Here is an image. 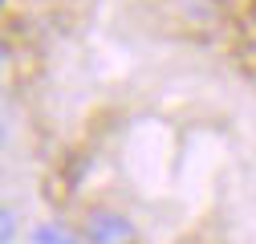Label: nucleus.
<instances>
[{
	"label": "nucleus",
	"mask_w": 256,
	"mask_h": 244,
	"mask_svg": "<svg viewBox=\"0 0 256 244\" xmlns=\"http://www.w3.org/2000/svg\"><path fill=\"white\" fill-rule=\"evenodd\" d=\"M86 244H134V224L114 208H98L86 220Z\"/></svg>",
	"instance_id": "obj_1"
},
{
	"label": "nucleus",
	"mask_w": 256,
	"mask_h": 244,
	"mask_svg": "<svg viewBox=\"0 0 256 244\" xmlns=\"http://www.w3.org/2000/svg\"><path fill=\"white\" fill-rule=\"evenodd\" d=\"M33 244H78L66 228H57V224H37L33 228Z\"/></svg>",
	"instance_id": "obj_2"
},
{
	"label": "nucleus",
	"mask_w": 256,
	"mask_h": 244,
	"mask_svg": "<svg viewBox=\"0 0 256 244\" xmlns=\"http://www.w3.org/2000/svg\"><path fill=\"white\" fill-rule=\"evenodd\" d=\"M12 236H16V216L0 204V244H12Z\"/></svg>",
	"instance_id": "obj_3"
},
{
	"label": "nucleus",
	"mask_w": 256,
	"mask_h": 244,
	"mask_svg": "<svg viewBox=\"0 0 256 244\" xmlns=\"http://www.w3.org/2000/svg\"><path fill=\"white\" fill-rule=\"evenodd\" d=\"M0 134H4V122H0Z\"/></svg>",
	"instance_id": "obj_4"
},
{
	"label": "nucleus",
	"mask_w": 256,
	"mask_h": 244,
	"mask_svg": "<svg viewBox=\"0 0 256 244\" xmlns=\"http://www.w3.org/2000/svg\"><path fill=\"white\" fill-rule=\"evenodd\" d=\"M0 57H4V45H0Z\"/></svg>",
	"instance_id": "obj_5"
}]
</instances>
